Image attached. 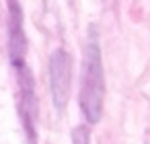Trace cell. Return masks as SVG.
<instances>
[{"instance_id":"cell-2","label":"cell","mask_w":150,"mask_h":144,"mask_svg":"<svg viewBox=\"0 0 150 144\" xmlns=\"http://www.w3.org/2000/svg\"><path fill=\"white\" fill-rule=\"evenodd\" d=\"M50 89L54 105L64 109L72 89V56L64 48H58L50 58Z\"/></svg>"},{"instance_id":"cell-1","label":"cell","mask_w":150,"mask_h":144,"mask_svg":"<svg viewBox=\"0 0 150 144\" xmlns=\"http://www.w3.org/2000/svg\"><path fill=\"white\" fill-rule=\"evenodd\" d=\"M103 99H105V74L101 48L95 29L91 27V35L82 56V74H80V109L88 123H97L103 115Z\"/></svg>"},{"instance_id":"cell-3","label":"cell","mask_w":150,"mask_h":144,"mask_svg":"<svg viewBox=\"0 0 150 144\" xmlns=\"http://www.w3.org/2000/svg\"><path fill=\"white\" fill-rule=\"evenodd\" d=\"M19 72V105H21V121L25 126V132L35 144V119L39 115V105H37V95H35V78L29 66L25 64Z\"/></svg>"},{"instance_id":"cell-4","label":"cell","mask_w":150,"mask_h":144,"mask_svg":"<svg viewBox=\"0 0 150 144\" xmlns=\"http://www.w3.org/2000/svg\"><path fill=\"white\" fill-rule=\"evenodd\" d=\"M27 37L23 29V9L17 2H8V60L19 70L25 66Z\"/></svg>"},{"instance_id":"cell-5","label":"cell","mask_w":150,"mask_h":144,"mask_svg":"<svg viewBox=\"0 0 150 144\" xmlns=\"http://www.w3.org/2000/svg\"><path fill=\"white\" fill-rule=\"evenodd\" d=\"M72 144H91V134L86 126H76L72 130Z\"/></svg>"}]
</instances>
